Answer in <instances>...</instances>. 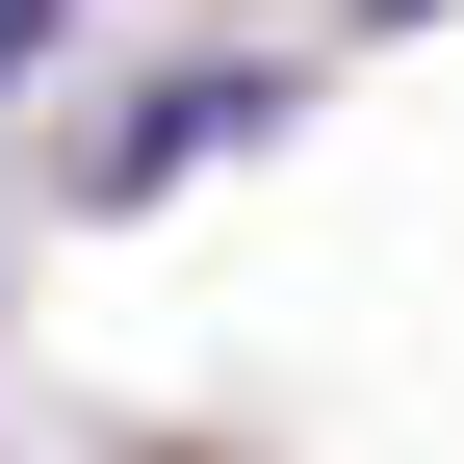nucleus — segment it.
<instances>
[{
  "instance_id": "obj_1",
  "label": "nucleus",
  "mask_w": 464,
  "mask_h": 464,
  "mask_svg": "<svg viewBox=\"0 0 464 464\" xmlns=\"http://www.w3.org/2000/svg\"><path fill=\"white\" fill-rule=\"evenodd\" d=\"M26 52H52V0H0V78H26Z\"/></svg>"
}]
</instances>
